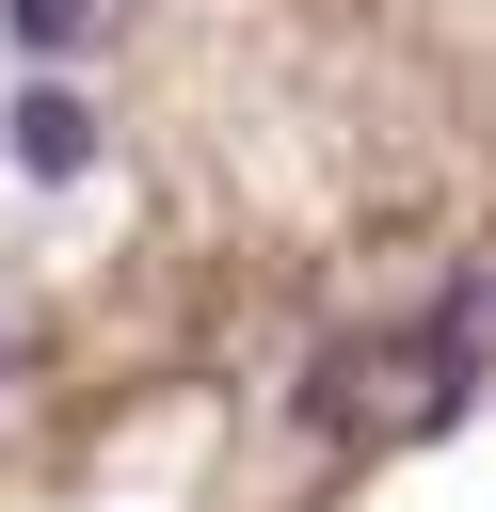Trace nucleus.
<instances>
[{
  "label": "nucleus",
  "mask_w": 496,
  "mask_h": 512,
  "mask_svg": "<svg viewBox=\"0 0 496 512\" xmlns=\"http://www.w3.org/2000/svg\"><path fill=\"white\" fill-rule=\"evenodd\" d=\"M0 128H16V176H80V160H96V112H80L64 80H32Z\"/></svg>",
  "instance_id": "1"
},
{
  "label": "nucleus",
  "mask_w": 496,
  "mask_h": 512,
  "mask_svg": "<svg viewBox=\"0 0 496 512\" xmlns=\"http://www.w3.org/2000/svg\"><path fill=\"white\" fill-rule=\"evenodd\" d=\"M0 32H16V48H80V32H96V0H0Z\"/></svg>",
  "instance_id": "2"
}]
</instances>
